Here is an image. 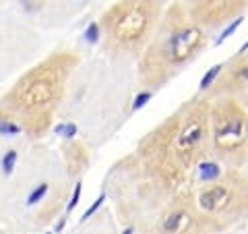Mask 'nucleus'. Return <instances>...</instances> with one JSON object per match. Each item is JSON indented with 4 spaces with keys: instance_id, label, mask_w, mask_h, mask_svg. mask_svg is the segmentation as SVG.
I'll return each mask as SVG.
<instances>
[{
    "instance_id": "nucleus-12",
    "label": "nucleus",
    "mask_w": 248,
    "mask_h": 234,
    "mask_svg": "<svg viewBox=\"0 0 248 234\" xmlns=\"http://www.w3.org/2000/svg\"><path fill=\"white\" fill-rule=\"evenodd\" d=\"M223 68H226V62H217V65H213L209 71L201 77V81H199V91L201 93H209L213 89V85L219 81V77L223 73Z\"/></svg>"
},
{
    "instance_id": "nucleus-21",
    "label": "nucleus",
    "mask_w": 248,
    "mask_h": 234,
    "mask_svg": "<svg viewBox=\"0 0 248 234\" xmlns=\"http://www.w3.org/2000/svg\"><path fill=\"white\" fill-rule=\"evenodd\" d=\"M81 191H83V184L81 183H75V191L71 195V201H68V205H66V212L71 214L73 209L77 207V203H79V199H81Z\"/></svg>"
},
{
    "instance_id": "nucleus-8",
    "label": "nucleus",
    "mask_w": 248,
    "mask_h": 234,
    "mask_svg": "<svg viewBox=\"0 0 248 234\" xmlns=\"http://www.w3.org/2000/svg\"><path fill=\"white\" fill-rule=\"evenodd\" d=\"M209 98H234L238 102L248 104V52L236 54L226 62V68L213 89L207 93Z\"/></svg>"
},
{
    "instance_id": "nucleus-18",
    "label": "nucleus",
    "mask_w": 248,
    "mask_h": 234,
    "mask_svg": "<svg viewBox=\"0 0 248 234\" xmlns=\"http://www.w3.org/2000/svg\"><path fill=\"white\" fill-rule=\"evenodd\" d=\"M77 124L75 122H64V124H58L56 127V133L58 135H62L64 139H75V135H77Z\"/></svg>"
},
{
    "instance_id": "nucleus-20",
    "label": "nucleus",
    "mask_w": 248,
    "mask_h": 234,
    "mask_svg": "<svg viewBox=\"0 0 248 234\" xmlns=\"http://www.w3.org/2000/svg\"><path fill=\"white\" fill-rule=\"evenodd\" d=\"M153 98V91L151 89H143L139 96L135 98V104H133V112H137V110H141V108L149 102V100Z\"/></svg>"
},
{
    "instance_id": "nucleus-14",
    "label": "nucleus",
    "mask_w": 248,
    "mask_h": 234,
    "mask_svg": "<svg viewBox=\"0 0 248 234\" xmlns=\"http://www.w3.org/2000/svg\"><path fill=\"white\" fill-rule=\"evenodd\" d=\"M48 189H50V184H48V183L37 184L35 189L27 195V205H37V203H40V201L46 197V193H48Z\"/></svg>"
},
{
    "instance_id": "nucleus-4",
    "label": "nucleus",
    "mask_w": 248,
    "mask_h": 234,
    "mask_svg": "<svg viewBox=\"0 0 248 234\" xmlns=\"http://www.w3.org/2000/svg\"><path fill=\"white\" fill-rule=\"evenodd\" d=\"M211 151L234 168L248 158V110L234 98H217L211 104Z\"/></svg>"
},
{
    "instance_id": "nucleus-17",
    "label": "nucleus",
    "mask_w": 248,
    "mask_h": 234,
    "mask_svg": "<svg viewBox=\"0 0 248 234\" xmlns=\"http://www.w3.org/2000/svg\"><path fill=\"white\" fill-rule=\"evenodd\" d=\"M23 129L19 127L17 122H11V120H4L0 118V135H19Z\"/></svg>"
},
{
    "instance_id": "nucleus-15",
    "label": "nucleus",
    "mask_w": 248,
    "mask_h": 234,
    "mask_svg": "<svg viewBox=\"0 0 248 234\" xmlns=\"http://www.w3.org/2000/svg\"><path fill=\"white\" fill-rule=\"evenodd\" d=\"M15 164H17V150H9L2 155V162H0V168H2L4 174H11L15 170Z\"/></svg>"
},
{
    "instance_id": "nucleus-22",
    "label": "nucleus",
    "mask_w": 248,
    "mask_h": 234,
    "mask_svg": "<svg viewBox=\"0 0 248 234\" xmlns=\"http://www.w3.org/2000/svg\"><path fill=\"white\" fill-rule=\"evenodd\" d=\"M64 224H66V217H60V222L54 226V232H62V228H64Z\"/></svg>"
},
{
    "instance_id": "nucleus-13",
    "label": "nucleus",
    "mask_w": 248,
    "mask_h": 234,
    "mask_svg": "<svg viewBox=\"0 0 248 234\" xmlns=\"http://www.w3.org/2000/svg\"><path fill=\"white\" fill-rule=\"evenodd\" d=\"M242 23H244V15H240V17H236V19L232 21V23H228V25L221 29V33L215 37V46H221V44L226 42V40H230V37L236 33V29H238L240 25H242Z\"/></svg>"
},
{
    "instance_id": "nucleus-23",
    "label": "nucleus",
    "mask_w": 248,
    "mask_h": 234,
    "mask_svg": "<svg viewBox=\"0 0 248 234\" xmlns=\"http://www.w3.org/2000/svg\"><path fill=\"white\" fill-rule=\"evenodd\" d=\"M246 52H248V40L244 42V46H242V48H240V50H238L236 54H246Z\"/></svg>"
},
{
    "instance_id": "nucleus-16",
    "label": "nucleus",
    "mask_w": 248,
    "mask_h": 234,
    "mask_svg": "<svg viewBox=\"0 0 248 234\" xmlns=\"http://www.w3.org/2000/svg\"><path fill=\"white\" fill-rule=\"evenodd\" d=\"M99 37H102V27H99V21L87 25V29H85V40H87L89 44H97Z\"/></svg>"
},
{
    "instance_id": "nucleus-7",
    "label": "nucleus",
    "mask_w": 248,
    "mask_h": 234,
    "mask_svg": "<svg viewBox=\"0 0 248 234\" xmlns=\"http://www.w3.org/2000/svg\"><path fill=\"white\" fill-rule=\"evenodd\" d=\"M207 228H217L195 203V195L190 191L180 193L159 216L153 234H205Z\"/></svg>"
},
{
    "instance_id": "nucleus-5",
    "label": "nucleus",
    "mask_w": 248,
    "mask_h": 234,
    "mask_svg": "<svg viewBox=\"0 0 248 234\" xmlns=\"http://www.w3.org/2000/svg\"><path fill=\"white\" fill-rule=\"evenodd\" d=\"M176 114L174 151L178 166L186 174L207 160V151L211 150V102L209 98H195Z\"/></svg>"
},
{
    "instance_id": "nucleus-6",
    "label": "nucleus",
    "mask_w": 248,
    "mask_h": 234,
    "mask_svg": "<svg viewBox=\"0 0 248 234\" xmlns=\"http://www.w3.org/2000/svg\"><path fill=\"white\" fill-rule=\"evenodd\" d=\"M192 195L201 214L215 222L217 228L248 216V176L238 170H228L215 183L199 184Z\"/></svg>"
},
{
    "instance_id": "nucleus-3",
    "label": "nucleus",
    "mask_w": 248,
    "mask_h": 234,
    "mask_svg": "<svg viewBox=\"0 0 248 234\" xmlns=\"http://www.w3.org/2000/svg\"><path fill=\"white\" fill-rule=\"evenodd\" d=\"M159 2L133 0V2L112 4L99 19L104 46L112 52H143L159 25Z\"/></svg>"
},
{
    "instance_id": "nucleus-10",
    "label": "nucleus",
    "mask_w": 248,
    "mask_h": 234,
    "mask_svg": "<svg viewBox=\"0 0 248 234\" xmlns=\"http://www.w3.org/2000/svg\"><path fill=\"white\" fill-rule=\"evenodd\" d=\"M195 170H197V183L199 184L215 183V181H219V178L228 172L219 160H203Z\"/></svg>"
},
{
    "instance_id": "nucleus-24",
    "label": "nucleus",
    "mask_w": 248,
    "mask_h": 234,
    "mask_svg": "<svg viewBox=\"0 0 248 234\" xmlns=\"http://www.w3.org/2000/svg\"><path fill=\"white\" fill-rule=\"evenodd\" d=\"M122 234H135V228H133V226H128V228H126V230H124Z\"/></svg>"
},
{
    "instance_id": "nucleus-19",
    "label": "nucleus",
    "mask_w": 248,
    "mask_h": 234,
    "mask_svg": "<svg viewBox=\"0 0 248 234\" xmlns=\"http://www.w3.org/2000/svg\"><path fill=\"white\" fill-rule=\"evenodd\" d=\"M104 201H106V193H99V197L95 199V201H93V203L87 207V209H85V214H83V217H81V222H85V220H89V217L93 216V214H95L97 212V209L99 207H102L104 205Z\"/></svg>"
},
{
    "instance_id": "nucleus-1",
    "label": "nucleus",
    "mask_w": 248,
    "mask_h": 234,
    "mask_svg": "<svg viewBox=\"0 0 248 234\" xmlns=\"http://www.w3.org/2000/svg\"><path fill=\"white\" fill-rule=\"evenodd\" d=\"M77 62L79 56L71 50L54 52L37 62L0 98V118L17 122L31 137H42L50 129Z\"/></svg>"
},
{
    "instance_id": "nucleus-11",
    "label": "nucleus",
    "mask_w": 248,
    "mask_h": 234,
    "mask_svg": "<svg viewBox=\"0 0 248 234\" xmlns=\"http://www.w3.org/2000/svg\"><path fill=\"white\" fill-rule=\"evenodd\" d=\"M66 164H68V172L71 174H79L85 164L79 162V155L83 158V155H87V151H85V147L81 143H73V145H68L66 147Z\"/></svg>"
},
{
    "instance_id": "nucleus-9",
    "label": "nucleus",
    "mask_w": 248,
    "mask_h": 234,
    "mask_svg": "<svg viewBox=\"0 0 248 234\" xmlns=\"http://www.w3.org/2000/svg\"><path fill=\"white\" fill-rule=\"evenodd\" d=\"M244 9V2H197L188 6L192 19L199 27L205 29V33L207 29H217L219 25H223L228 19L240 17Z\"/></svg>"
},
{
    "instance_id": "nucleus-2",
    "label": "nucleus",
    "mask_w": 248,
    "mask_h": 234,
    "mask_svg": "<svg viewBox=\"0 0 248 234\" xmlns=\"http://www.w3.org/2000/svg\"><path fill=\"white\" fill-rule=\"evenodd\" d=\"M205 44L207 33L195 23L188 6H168L139 60V75L143 85H147L151 91L166 85L199 56Z\"/></svg>"
},
{
    "instance_id": "nucleus-25",
    "label": "nucleus",
    "mask_w": 248,
    "mask_h": 234,
    "mask_svg": "<svg viewBox=\"0 0 248 234\" xmlns=\"http://www.w3.org/2000/svg\"><path fill=\"white\" fill-rule=\"evenodd\" d=\"M48 234H54V232H48Z\"/></svg>"
}]
</instances>
